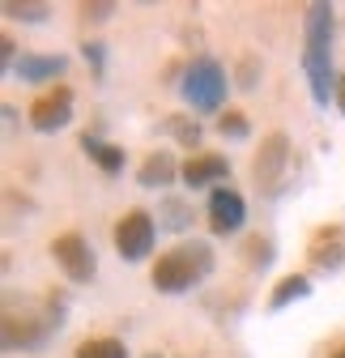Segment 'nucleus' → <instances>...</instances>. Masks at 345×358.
I'll return each instance as SVG.
<instances>
[{
    "label": "nucleus",
    "instance_id": "1",
    "mask_svg": "<svg viewBox=\"0 0 345 358\" xmlns=\"http://www.w3.org/2000/svg\"><path fill=\"white\" fill-rule=\"evenodd\" d=\"M303 69L311 81V99L320 107H328V99H337V77L332 73V5H307L303 17Z\"/></svg>",
    "mask_w": 345,
    "mask_h": 358
},
{
    "label": "nucleus",
    "instance_id": "2",
    "mask_svg": "<svg viewBox=\"0 0 345 358\" xmlns=\"http://www.w3.org/2000/svg\"><path fill=\"white\" fill-rule=\"evenodd\" d=\"M209 268H213V248L200 243V239H192V243H179V248L162 252L154 260V268H149V282L162 294H184L200 278H209Z\"/></svg>",
    "mask_w": 345,
    "mask_h": 358
},
{
    "label": "nucleus",
    "instance_id": "3",
    "mask_svg": "<svg viewBox=\"0 0 345 358\" xmlns=\"http://www.w3.org/2000/svg\"><path fill=\"white\" fill-rule=\"evenodd\" d=\"M226 69L213 60V56H196L188 69H184V85H179V94L192 111H222L226 103Z\"/></svg>",
    "mask_w": 345,
    "mask_h": 358
},
{
    "label": "nucleus",
    "instance_id": "4",
    "mask_svg": "<svg viewBox=\"0 0 345 358\" xmlns=\"http://www.w3.org/2000/svg\"><path fill=\"white\" fill-rule=\"evenodd\" d=\"M286 171H290V137L286 132H269V137L260 141V150H256V158H251L256 188H260L265 196H277Z\"/></svg>",
    "mask_w": 345,
    "mask_h": 358
},
{
    "label": "nucleus",
    "instance_id": "5",
    "mask_svg": "<svg viewBox=\"0 0 345 358\" xmlns=\"http://www.w3.org/2000/svg\"><path fill=\"white\" fill-rule=\"evenodd\" d=\"M154 235H158L154 213H145V209H128V213L115 222L111 243H115L119 260H145V256H149V248H154Z\"/></svg>",
    "mask_w": 345,
    "mask_h": 358
},
{
    "label": "nucleus",
    "instance_id": "6",
    "mask_svg": "<svg viewBox=\"0 0 345 358\" xmlns=\"http://www.w3.org/2000/svg\"><path fill=\"white\" fill-rule=\"evenodd\" d=\"M52 256H56V264L68 273V282H94V273H98L94 248L85 243V235H77V231L56 235L52 239Z\"/></svg>",
    "mask_w": 345,
    "mask_h": 358
},
{
    "label": "nucleus",
    "instance_id": "7",
    "mask_svg": "<svg viewBox=\"0 0 345 358\" xmlns=\"http://www.w3.org/2000/svg\"><path fill=\"white\" fill-rule=\"evenodd\" d=\"M52 329H60V320L5 311V329H0V337H5V350H34V345H43V341L52 337Z\"/></svg>",
    "mask_w": 345,
    "mask_h": 358
},
{
    "label": "nucleus",
    "instance_id": "8",
    "mask_svg": "<svg viewBox=\"0 0 345 358\" xmlns=\"http://www.w3.org/2000/svg\"><path fill=\"white\" fill-rule=\"evenodd\" d=\"M73 120V90L68 85H52L47 94H38L30 103V128L34 132H56Z\"/></svg>",
    "mask_w": 345,
    "mask_h": 358
},
{
    "label": "nucleus",
    "instance_id": "9",
    "mask_svg": "<svg viewBox=\"0 0 345 358\" xmlns=\"http://www.w3.org/2000/svg\"><path fill=\"white\" fill-rule=\"evenodd\" d=\"M307 260H311V268H320V273H337L345 264V227L341 222H328V227H320L307 239Z\"/></svg>",
    "mask_w": 345,
    "mask_h": 358
},
{
    "label": "nucleus",
    "instance_id": "10",
    "mask_svg": "<svg viewBox=\"0 0 345 358\" xmlns=\"http://www.w3.org/2000/svg\"><path fill=\"white\" fill-rule=\"evenodd\" d=\"M247 222V205L235 188H213L209 192V231L213 235H235Z\"/></svg>",
    "mask_w": 345,
    "mask_h": 358
},
{
    "label": "nucleus",
    "instance_id": "11",
    "mask_svg": "<svg viewBox=\"0 0 345 358\" xmlns=\"http://www.w3.org/2000/svg\"><path fill=\"white\" fill-rule=\"evenodd\" d=\"M230 175V158L226 154H192L184 166H179V179L188 188H213Z\"/></svg>",
    "mask_w": 345,
    "mask_h": 358
},
{
    "label": "nucleus",
    "instance_id": "12",
    "mask_svg": "<svg viewBox=\"0 0 345 358\" xmlns=\"http://www.w3.org/2000/svg\"><path fill=\"white\" fill-rule=\"evenodd\" d=\"M179 179V166H175V158L170 154H149L145 162H141V171H137V184L141 188H170Z\"/></svg>",
    "mask_w": 345,
    "mask_h": 358
},
{
    "label": "nucleus",
    "instance_id": "13",
    "mask_svg": "<svg viewBox=\"0 0 345 358\" xmlns=\"http://www.w3.org/2000/svg\"><path fill=\"white\" fill-rule=\"evenodd\" d=\"M64 64H68L64 56H22L17 60V77L22 81H34V85L38 81H56L64 73Z\"/></svg>",
    "mask_w": 345,
    "mask_h": 358
},
{
    "label": "nucleus",
    "instance_id": "14",
    "mask_svg": "<svg viewBox=\"0 0 345 358\" xmlns=\"http://www.w3.org/2000/svg\"><path fill=\"white\" fill-rule=\"evenodd\" d=\"M81 150L98 162L103 175H119V171H124V150H119V145H103L98 137H90V132H85V137H81Z\"/></svg>",
    "mask_w": 345,
    "mask_h": 358
},
{
    "label": "nucleus",
    "instance_id": "15",
    "mask_svg": "<svg viewBox=\"0 0 345 358\" xmlns=\"http://www.w3.org/2000/svg\"><path fill=\"white\" fill-rule=\"evenodd\" d=\"M311 294V282H307V273H286L277 286H273V294H269V311H281L286 303H294V299H307Z\"/></svg>",
    "mask_w": 345,
    "mask_h": 358
},
{
    "label": "nucleus",
    "instance_id": "16",
    "mask_svg": "<svg viewBox=\"0 0 345 358\" xmlns=\"http://www.w3.org/2000/svg\"><path fill=\"white\" fill-rule=\"evenodd\" d=\"M273 252H277V248H273L269 235H247L243 248H239V256H243L247 268H269V264H273Z\"/></svg>",
    "mask_w": 345,
    "mask_h": 358
},
{
    "label": "nucleus",
    "instance_id": "17",
    "mask_svg": "<svg viewBox=\"0 0 345 358\" xmlns=\"http://www.w3.org/2000/svg\"><path fill=\"white\" fill-rule=\"evenodd\" d=\"M73 358H128V350L119 337H85Z\"/></svg>",
    "mask_w": 345,
    "mask_h": 358
},
{
    "label": "nucleus",
    "instance_id": "18",
    "mask_svg": "<svg viewBox=\"0 0 345 358\" xmlns=\"http://www.w3.org/2000/svg\"><path fill=\"white\" fill-rule=\"evenodd\" d=\"M5 13L9 17H22V22H47L52 9L38 5V0H5Z\"/></svg>",
    "mask_w": 345,
    "mask_h": 358
},
{
    "label": "nucleus",
    "instance_id": "19",
    "mask_svg": "<svg viewBox=\"0 0 345 358\" xmlns=\"http://www.w3.org/2000/svg\"><path fill=\"white\" fill-rule=\"evenodd\" d=\"M218 132H222V137H230V141H243L251 128H247V115H243V111L226 107V111L218 115Z\"/></svg>",
    "mask_w": 345,
    "mask_h": 358
},
{
    "label": "nucleus",
    "instance_id": "20",
    "mask_svg": "<svg viewBox=\"0 0 345 358\" xmlns=\"http://www.w3.org/2000/svg\"><path fill=\"white\" fill-rule=\"evenodd\" d=\"M166 128L175 132L179 145H188V150L200 141V124H196V120H188V115H166Z\"/></svg>",
    "mask_w": 345,
    "mask_h": 358
},
{
    "label": "nucleus",
    "instance_id": "21",
    "mask_svg": "<svg viewBox=\"0 0 345 358\" xmlns=\"http://www.w3.org/2000/svg\"><path fill=\"white\" fill-rule=\"evenodd\" d=\"M162 227H170V231H184L188 222H192V209L184 205V201H162Z\"/></svg>",
    "mask_w": 345,
    "mask_h": 358
},
{
    "label": "nucleus",
    "instance_id": "22",
    "mask_svg": "<svg viewBox=\"0 0 345 358\" xmlns=\"http://www.w3.org/2000/svg\"><path fill=\"white\" fill-rule=\"evenodd\" d=\"M256 77H260V60H256V56H239L235 85H239V90H256Z\"/></svg>",
    "mask_w": 345,
    "mask_h": 358
},
{
    "label": "nucleus",
    "instance_id": "23",
    "mask_svg": "<svg viewBox=\"0 0 345 358\" xmlns=\"http://www.w3.org/2000/svg\"><path fill=\"white\" fill-rule=\"evenodd\" d=\"M77 13H81L85 22H107V17L115 13V5H111V0H85Z\"/></svg>",
    "mask_w": 345,
    "mask_h": 358
},
{
    "label": "nucleus",
    "instance_id": "24",
    "mask_svg": "<svg viewBox=\"0 0 345 358\" xmlns=\"http://www.w3.org/2000/svg\"><path fill=\"white\" fill-rule=\"evenodd\" d=\"M81 52H85V60H90V64H94V69L103 73V52H107V48H103V43H85V48H81Z\"/></svg>",
    "mask_w": 345,
    "mask_h": 358
},
{
    "label": "nucleus",
    "instance_id": "25",
    "mask_svg": "<svg viewBox=\"0 0 345 358\" xmlns=\"http://www.w3.org/2000/svg\"><path fill=\"white\" fill-rule=\"evenodd\" d=\"M13 52H17V43H13V38L5 34V38H0V64H5V69L13 64Z\"/></svg>",
    "mask_w": 345,
    "mask_h": 358
},
{
    "label": "nucleus",
    "instance_id": "26",
    "mask_svg": "<svg viewBox=\"0 0 345 358\" xmlns=\"http://www.w3.org/2000/svg\"><path fill=\"white\" fill-rule=\"evenodd\" d=\"M332 103H337V111H341V115H345V73H341V77H337V99H332Z\"/></svg>",
    "mask_w": 345,
    "mask_h": 358
},
{
    "label": "nucleus",
    "instance_id": "27",
    "mask_svg": "<svg viewBox=\"0 0 345 358\" xmlns=\"http://www.w3.org/2000/svg\"><path fill=\"white\" fill-rule=\"evenodd\" d=\"M328 358H345V345H337V350H332V354H328Z\"/></svg>",
    "mask_w": 345,
    "mask_h": 358
},
{
    "label": "nucleus",
    "instance_id": "28",
    "mask_svg": "<svg viewBox=\"0 0 345 358\" xmlns=\"http://www.w3.org/2000/svg\"><path fill=\"white\" fill-rule=\"evenodd\" d=\"M141 358H166V354H158V350H149V354H141Z\"/></svg>",
    "mask_w": 345,
    "mask_h": 358
}]
</instances>
